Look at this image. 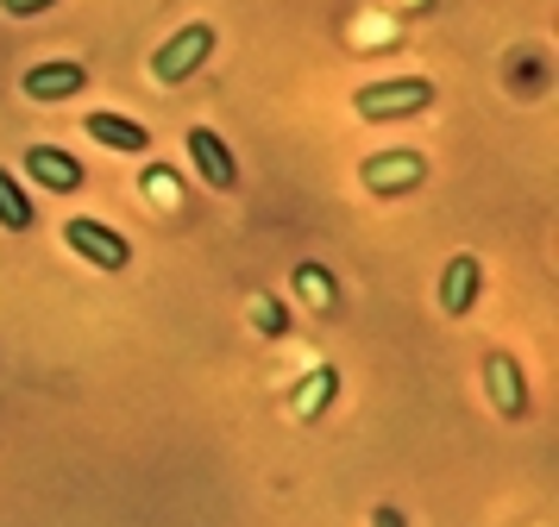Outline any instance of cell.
Wrapping results in <instances>:
<instances>
[{
	"label": "cell",
	"mask_w": 559,
	"mask_h": 527,
	"mask_svg": "<svg viewBox=\"0 0 559 527\" xmlns=\"http://www.w3.org/2000/svg\"><path fill=\"white\" fill-rule=\"evenodd\" d=\"M433 107V82L428 75H390V82H365L353 95V113L358 120H415V113H428Z\"/></svg>",
	"instance_id": "cell-1"
},
{
	"label": "cell",
	"mask_w": 559,
	"mask_h": 527,
	"mask_svg": "<svg viewBox=\"0 0 559 527\" xmlns=\"http://www.w3.org/2000/svg\"><path fill=\"white\" fill-rule=\"evenodd\" d=\"M207 57H214V25L195 20V25H182L170 45L152 50V75L164 82V88H177V82H189V75L202 70Z\"/></svg>",
	"instance_id": "cell-2"
},
{
	"label": "cell",
	"mask_w": 559,
	"mask_h": 527,
	"mask_svg": "<svg viewBox=\"0 0 559 527\" xmlns=\"http://www.w3.org/2000/svg\"><path fill=\"white\" fill-rule=\"evenodd\" d=\"M63 245L76 251V257H88V264H95V271H127L132 264V239L127 232H114V226L107 220H70L63 226Z\"/></svg>",
	"instance_id": "cell-3"
},
{
	"label": "cell",
	"mask_w": 559,
	"mask_h": 527,
	"mask_svg": "<svg viewBox=\"0 0 559 527\" xmlns=\"http://www.w3.org/2000/svg\"><path fill=\"white\" fill-rule=\"evenodd\" d=\"M189 164H195V176H202L207 189H221V195L239 189V157L227 151V139L214 125H189Z\"/></svg>",
	"instance_id": "cell-4"
},
{
	"label": "cell",
	"mask_w": 559,
	"mask_h": 527,
	"mask_svg": "<svg viewBox=\"0 0 559 527\" xmlns=\"http://www.w3.org/2000/svg\"><path fill=\"white\" fill-rule=\"evenodd\" d=\"M26 176L38 195H76L82 182H88V170L63 145H26Z\"/></svg>",
	"instance_id": "cell-5"
},
{
	"label": "cell",
	"mask_w": 559,
	"mask_h": 527,
	"mask_svg": "<svg viewBox=\"0 0 559 527\" xmlns=\"http://www.w3.org/2000/svg\"><path fill=\"white\" fill-rule=\"evenodd\" d=\"M20 88H26L32 100H45V107H57V100H70L88 88V63H76V57H57V63H32L26 75H20Z\"/></svg>",
	"instance_id": "cell-6"
},
{
	"label": "cell",
	"mask_w": 559,
	"mask_h": 527,
	"mask_svg": "<svg viewBox=\"0 0 559 527\" xmlns=\"http://www.w3.org/2000/svg\"><path fill=\"white\" fill-rule=\"evenodd\" d=\"M484 289V264L478 257H453L447 271H440V314H472V301H478Z\"/></svg>",
	"instance_id": "cell-7"
},
{
	"label": "cell",
	"mask_w": 559,
	"mask_h": 527,
	"mask_svg": "<svg viewBox=\"0 0 559 527\" xmlns=\"http://www.w3.org/2000/svg\"><path fill=\"white\" fill-rule=\"evenodd\" d=\"M82 132H88L95 145H107V151H127V157L152 145V132H145V125L127 120V113H107V107H102V113H88V125H82Z\"/></svg>",
	"instance_id": "cell-8"
},
{
	"label": "cell",
	"mask_w": 559,
	"mask_h": 527,
	"mask_svg": "<svg viewBox=\"0 0 559 527\" xmlns=\"http://www.w3.org/2000/svg\"><path fill=\"white\" fill-rule=\"evenodd\" d=\"M484 383H490V402H497L503 415H522V408H528V390H522V371H515V358L490 351V364H484Z\"/></svg>",
	"instance_id": "cell-9"
},
{
	"label": "cell",
	"mask_w": 559,
	"mask_h": 527,
	"mask_svg": "<svg viewBox=\"0 0 559 527\" xmlns=\"http://www.w3.org/2000/svg\"><path fill=\"white\" fill-rule=\"evenodd\" d=\"M32 220H38V201L26 195V182H20V176L0 164V226H7V232H26Z\"/></svg>",
	"instance_id": "cell-10"
},
{
	"label": "cell",
	"mask_w": 559,
	"mask_h": 527,
	"mask_svg": "<svg viewBox=\"0 0 559 527\" xmlns=\"http://www.w3.org/2000/svg\"><path fill=\"white\" fill-rule=\"evenodd\" d=\"M415 176H421V157H403L396 170H390L383 157H371V164H365V182H371V189H390V182H415Z\"/></svg>",
	"instance_id": "cell-11"
},
{
	"label": "cell",
	"mask_w": 559,
	"mask_h": 527,
	"mask_svg": "<svg viewBox=\"0 0 559 527\" xmlns=\"http://www.w3.org/2000/svg\"><path fill=\"white\" fill-rule=\"evenodd\" d=\"M57 0H0V13L7 20H32V13H51Z\"/></svg>",
	"instance_id": "cell-12"
},
{
	"label": "cell",
	"mask_w": 559,
	"mask_h": 527,
	"mask_svg": "<svg viewBox=\"0 0 559 527\" xmlns=\"http://www.w3.org/2000/svg\"><path fill=\"white\" fill-rule=\"evenodd\" d=\"M371 527H403V515H396V508H378V522Z\"/></svg>",
	"instance_id": "cell-13"
}]
</instances>
